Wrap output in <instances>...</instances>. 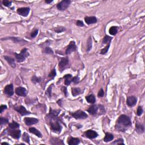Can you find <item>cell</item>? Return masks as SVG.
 Instances as JSON below:
<instances>
[{
  "label": "cell",
  "instance_id": "9c48e42d",
  "mask_svg": "<svg viewBox=\"0 0 145 145\" xmlns=\"http://www.w3.org/2000/svg\"><path fill=\"white\" fill-rule=\"evenodd\" d=\"M14 110H16V111L18 112L19 114H20L21 116H26V115H30L31 112H30L28 111V110H26V108L23 106L20 105L19 106V107H16L14 108Z\"/></svg>",
  "mask_w": 145,
  "mask_h": 145
},
{
  "label": "cell",
  "instance_id": "f6af8a7d",
  "mask_svg": "<svg viewBox=\"0 0 145 145\" xmlns=\"http://www.w3.org/2000/svg\"><path fill=\"white\" fill-rule=\"evenodd\" d=\"M80 82V78L78 77H74L72 78V82L75 84H77Z\"/></svg>",
  "mask_w": 145,
  "mask_h": 145
},
{
  "label": "cell",
  "instance_id": "bcb514c9",
  "mask_svg": "<svg viewBox=\"0 0 145 145\" xmlns=\"http://www.w3.org/2000/svg\"><path fill=\"white\" fill-rule=\"evenodd\" d=\"M7 109V106L6 105H2L0 107V113H2L4 110H6Z\"/></svg>",
  "mask_w": 145,
  "mask_h": 145
},
{
  "label": "cell",
  "instance_id": "6da1fadb",
  "mask_svg": "<svg viewBox=\"0 0 145 145\" xmlns=\"http://www.w3.org/2000/svg\"><path fill=\"white\" fill-rule=\"evenodd\" d=\"M131 120L129 116L125 115H122L118 118L115 128L117 130L124 132L128 128L131 126Z\"/></svg>",
  "mask_w": 145,
  "mask_h": 145
},
{
  "label": "cell",
  "instance_id": "f1b7e54d",
  "mask_svg": "<svg viewBox=\"0 0 145 145\" xmlns=\"http://www.w3.org/2000/svg\"><path fill=\"white\" fill-rule=\"evenodd\" d=\"M87 51L89 52L91 50V49L92 48V39L91 37L90 36L87 40Z\"/></svg>",
  "mask_w": 145,
  "mask_h": 145
},
{
  "label": "cell",
  "instance_id": "f907efd6",
  "mask_svg": "<svg viewBox=\"0 0 145 145\" xmlns=\"http://www.w3.org/2000/svg\"><path fill=\"white\" fill-rule=\"evenodd\" d=\"M61 100H59V101H57V103H58V104H59V105L60 106H61Z\"/></svg>",
  "mask_w": 145,
  "mask_h": 145
},
{
  "label": "cell",
  "instance_id": "484cf974",
  "mask_svg": "<svg viewBox=\"0 0 145 145\" xmlns=\"http://www.w3.org/2000/svg\"><path fill=\"white\" fill-rule=\"evenodd\" d=\"M50 142L52 145H64V143L62 140H60L59 139L56 138H52L50 140Z\"/></svg>",
  "mask_w": 145,
  "mask_h": 145
},
{
  "label": "cell",
  "instance_id": "7bdbcfd3",
  "mask_svg": "<svg viewBox=\"0 0 145 145\" xmlns=\"http://www.w3.org/2000/svg\"><path fill=\"white\" fill-rule=\"evenodd\" d=\"M38 31H39V30H38V29H37V30H35V31H33V32H32V33H31V38H35V37L37 35H38Z\"/></svg>",
  "mask_w": 145,
  "mask_h": 145
},
{
  "label": "cell",
  "instance_id": "d590c367",
  "mask_svg": "<svg viewBox=\"0 0 145 145\" xmlns=\"http://www.w3.org/2000/svg\"><path fill=\"white\" fill-rule=\"evenodd\" d=\"M54 30L55 31V32H56L57 33H60L62 32H64V31L66 30L65 28L64 27H57L54 29Z\"/></svg>",
  "mask_w": 145,
  "mask_h": 145
},
{
  "label": "cell",
  "instance_id": "681fc988",
  "mask_svg": "<svg viewBox=\"0 0 145 145\" xmlns=\"http://www.w3.org/2000/svg\"><path fill=\"white\" fill-rule=\"evenodd\" d=\"M45 3H47V4H50V3L53 2V0H51V1H50V0H46V1H45Z\"/></svg>",
  "mask_w": 145,
  "mask_h": 145
},
{
  "label": "cell",
  "instance_id": "8992f818",
  "mask_svg": "<svg viewBox=\"0 0 145 145\" xmlns=\"http://www.w3.org/2000/svg\"><path fill=\"white\" fill-rule=\"evenodd\" d=\"M71 115L75 119H85L88 117L87 113L80 110H78L75 112L71 113Z\"/></svg>",
  "mask_w": 145,
  "mask_h": 145
},
{
  "label": "cell",
  "instance_id": "d6a6232c",
  "mask_svg": "<svg viewBox=\"0 0 145 145\" xmlns=\"http://www.w3.org/2000/svg\"><path fill=\"white\" fill-rule=\"evenodd\" d=\"M22 140L28 143V144H30V137L27 133H24L23 134V137H22Z\"/></svg>",
  "mask_w": 145,
  "mask_h": 145
},
{
  "label": "cell",
  "instance_id": "ba28073f",
  "mask_svg": "<svg viewBox=\"0 0 145 145\" xmlns=\"http://www.w3.org/2000/svg\"><path fill=\"white\" fill-rule=\"evenodd\" d=\"M83 135L89 139H94L98 137V134L96 131L92 130H88L84 133Z\"/></svg>",
  "mask_w": 145,
  "mask_h": 145
},
{
  "label": "cell",
  "instance_id": "816d5d0a",
  "mask_svg": "<svg viewBox=\"0 0 145 145\" xmlns=\"http://www.w3.org/2000/svg\"><path fill=\"white\" fill-rule=\"evenodd\" d=\"M5 144H6V145H9V143H6V142H2V143H1V145H5Z\"/></svg>",
  "mask_w": 145,
  "mask_h": 145
},
{
  "label": "cell",
  "instance_id": "4fadbf2b",
  "mask_svg": "<svg viewBox=\"0 0 145 145\" xmlns=\"http://www.w3.org/2000/svg\"><path fill=\"white\" fill-rule=\"evenodd\" d=\"M4 93L8 96H11L14 95V87L12 84L8 85L4 89Z\"/></svg>",
  "mask_w": 145,
  "mask_h": 145
},
{
  "label": "cell",
  "instance_id": "f546056e",
  "mask_svg": "<svg viewBox=\"0 0 145 145\" xmlns=\"http://www.w3.org/2000/svg\"><path fill=\"white\" fill-rule=\"evenodd\" d=\"M19 126H20V125L15 121H13L12 123L9 124V127L11 129H15L16 128H18Z\"/></svg>",
  "mask_w": 145,
  "mask_h": 145
},
{
  "label": "cell",
  "instance_id": "7c38bea8",
  "mask_svg": "<svg viewBox=\"0 0 145 145\" xmlns=\"http://www.w3.org/2000/svg\"><path fill=\"white\" fill-rule=\"evenodd\" d=\"M15 93L19 96H26L27 95V91L25 88L18 87L15 89Z\"/></svg>",
  "mask_w": 145,
  "mask_h": 145
},
{
  "label": "cell",
  "instance_id": "74e56055",
  "mask_svg": "<svg viewBox=\"0 0 145 145\" xmlns=\"http://www.w3.org/2000/svg\"><path fill=\"white\" fill-rule=\"evenodd\" d=\"M2 4L5 6L6 7H10L12 4V1H8V0H4L2 1Z\"/></svg>",
  "mask_w": 145,
  "mask_h": 145
},
{
  "label": "cell",
  "instance_id": "e0dca14e",
  "mask_svg": "<svg viewBox=\"0 0 145 145\" xmlns=\"http://www.w3.org/2000/svg\"><path fill=\"white\" fill-rule=\"evenodd\" d=\"M99 110L98 106H97L95 104H93L91 106H90L89 108V109L87 110V112H89L90 114L92 115H96L97 112H98Z\"/></svg>",
  "mask_w": 145,
  "mask_h": 145
},
{
  "label": "cell",
  "instance_id": "30bf717a",
  "mask_svg": "<svg viewBox=\"0 0 145 145\" xmlns=\"http://www.w3.org/2000/svg\"><path fill=\"white\" fill-rule=\"evenodd\" d=\"M30 11V7H21L17 9V13L20 15L25 16H28L29 14Z\"/></svg>",
  "mask_w": 145,
  "mask_h": 145
},
{
  "label": "cell",
  "instance_id": "7402d4cb",
  "mask_svg": "<svg viewBox=\"0 0 145 145\" xmlns=\"http://www.w3.org/2000/svg\"><path fill=\"white\" fill-rule=\"evenodd\" d=\"M29 131L30 132L35 134V135H36L39 138H41L42 137V134L40 132V131L39 130L36 129L35 128H30L29 129Z\"/></svg>",
  "mask_w": 145,
  "mask_h": 145
},
{
  "label": "cell",
  "instance_id": "e575fe53",
  "mask_svg": "<svg viewBox=\"0 0 145 145\" xmlns=\"http://www.w3.org/2000/svg\"><path fill=\"white\" fill-rule=\"evenodd\" d=\"M110 43H109L108 44H107V45L104 48L101 49V52H100V53L101 54V55H104V54L107 53L108 51V50H109V48H110Z\"/></svg>",
  "mask_w": 145,
  "mask_h": 145
},
{
  "label": "cell",
  "instance_id": "3957f363",
  "mask_svg": "<svg viewBox=\"0 0 145 145\" xmlns=\"http://www.w3.org/2000/svg\"><path fill=\"white\" fill-rule=\"evenodd\" d=\"M15 56L16 59L18 62H23L25 61L26 58L29 56V53L27 51V49L26 48L22 49L20 53H15Z\"/></svg>",
  "mask_w": 145,
  "mask_h": 145
},
{
  "label": "cell",
  "instance_id": "d4e9b609",
  "mask_svg": "<svg viewBox=\"0 0 145 145\" xmlns=\"http://www.w3.org/2000/svg\"><path fill=\"white\" fill-rule=\"evenodd\" d=\"M114 138V136L113 134L111 133H106L105 136L104 138V141L105 142H108L111 141Z\"/></svg>",
  "mask_w": 145,
  "mask_h": 145
},
{
  "label": "cell",
  "instance_id": "4316f807",
  "mask_svg": "<svg viewBox=\"0 0 145 145\" xmlns=\"http://www.w3.org/2000/svg\"><path fill=\"white\" fill-rule=\"evenodd\" d=\"M118 32V27L116 26H112L111 27L109 30V32L111 35L115 36L117 34Z\"/></svg>",
  "mask_w": 145,
  "mask_h": 145
},
{
  "label": "cell",
  "instance_id": "ffe728a7",
  "mask_svg": "<svg viewBox=\"0 0 145 145\" xmlns=\"http://www.w3.org/2000/svg\"><path fill=\"white\" fill-rule=\"evenodd\" d=\"M11 40L13 42L16 43L26 42V41H25V40L21 39H20V38H15V37H8V38L1 39V40Z\"/></svg>",
  "mask_w": 145,
  "mask_h": 145
},
{
  "label": "cell",
  "instance_id": "ee69618b",
  "mask_svg": "<svg viewBox=\"0 0 145 145\" xmlns=\"http://www.w3.org/2000/svg\"><path fill=\"white\" fill-rule=\"evenodd\" d=\"M104 90H103V89H101L99 91L98 96V97H99V98H101V97L104 96Z\"/></svg>",
  "mask_w": 145,
  "mask_h": 145
},
{
  "label": "cell",
  "instance_id": "277c9868",
  "mask_svg": "<svg viewBox=\"0 0 145 145\" xmlns=\"http://www.w3.org/2000/svg\"><path fill=\"white\" fill-rule=\"evenodd\" d=\"M69 61L68 57H64L61 59L59 64V69L60 72H62L64 70L68 68Z\"/></svg>",
  "mask_w": 145,
  "mask_h": 145
},
{
  "label": "cell",
  "instance_id": "7a4b0ae2",
  "mask_svg": "<svg viewBox=\"0 0 145 145\" xmlns=\"http://www.w3.org/2000/svg\"><path fill=\"white\" fill-rule=\"evenodd\" d=\"M57 116H56V117H49V119L50 120L49 124H50V128H51L52 130L60 133L62 130V126H61L59 121L57 120Z\"/></svg>",
  "mask_w": 145,
  "mask_h": 145
},
{
  "label": "cell",
  "instance_id": "2e32d148",
  "mask_svg": "<svg viewBox=\"0 0 145 145\" xmlns=\"http://www.w3.org/2000/svg\"><path fill=\"white\" fill-rule=\"evenodd\" d=\"M85 20L89 25L96 23L97 22V19L95 16H86L85 18Z\"/></svg>",
  "mask_w": 145,
  "mask_h": 145
},
{
  "label": "cell",
  "instance_id": "83f0119b",
  "mask_svg": "<svg viewBox=\"0 0 145 145\" xmlns=\"http://www.w3.org/2000/svg\"><path fill=\"white\" fill-rule=\"evenodd\" d=\"M81 92V90L80 88H72L71 89V93L73 96H76L80 95Z\"/></svg>",
  "mask_w": 145,
  "mask_h": 145
},
{
  "label": "cell",
  "instance_id": "5bb4252c",
  "mask_svg": "<svg viewBox=\"0 0 145 145\" xmlns=\"http://www.w3.org/2000/svg\"><path fill=\"white\" fill-rule=\"evenodd\" d=\"M137 102V99L135 96H130L127 98L126 99V103L130 107H133L135 105L136 103Z\"/></svg>",
  "mask_w": 145,
  "mask_h": 145
},
{
  "label": "cell",
  "instance_id": "836d02e7",
  "mask_svg": "<svg viewBox=\"0 0 145 145\" xmlns=\"http://www.w3.org/2000/svg\"><path fill=\"white\" fill-rule=\"evenodd\" d=\"M56 75V71L55 69H53V70L50 71V73L49 74L48 77L50 78V80H53L55 78V77Z\"/></svg>",
  "mask_w": 145,
  "mask_h": 145
},
{
  "label": "cell",
  "instance_id": "7dc6e473",
  "mask_svg": "<svg viewBox=\"0 0 145 145\" xmlns=\"http://www.w3.org/2000/svg\"><path fill=\"white\" fill-rule=\"evenodd\" d=\"M62 92H63L64 94H65V96L66 97L68 96V91H67V88L66 87H62Z\"/></svg>",
  "mask_w": 145,
  "mask_h": 145
},
{
  "label": "cell",
  "instance_id": "60d3db41",
  "mask_svg": "<svg viewBox=\"0 0 145 145\" xmlns=\"http://www.w3.org/2000/svg\"><path fill=\"white\" fill-rule=\"evenodd\" d=\"M44 52L45 53L48 54V55H52V54H53V50H52L50 47H46L45 49Z\"/></svg>",
  "mask_w": 145,
  "mask_h": 145
},
{
  "label": "cell",
  "instance_id": "52a82bcc",
  "mask_svg": "<svg viewBox=\"0 0 145 145\" xmlns=\"http://www.w3.org/2000/svg\"><path fill=\"white\" fill-rule=\"evenodd\" d=\"M76 50H77V46H76L75 41H70L69 44L68 45L66 50V55H69L72 52H75Z\"/></svg>",
  "mask_w": 145,
  "mask_h": 145
},
{
  "label": "cell",
  "instance_id": "c3c4849f",
  "mask_svg": "<svg viewBox=\"0 0 145 145\" xmlns=\"http://www.w3.org/2000/svg\"><path fill=\"white\" fill-rule=\"evenodd\" d=\"M77 25L79 27H83L84 26V23L81 20H77Z\"/></svg>",
  "mask_w": 145,
  "mask_h": 145
},
{
  "label": "cell",
  "instance_id": "5b68a950",
  "mask_svg": "<svg viewBox=\"0 0 145 145\" xmlns=\"http://www.w3.org/2000/svg\"><path fill=\"white\" fill-rule=\"evenodd\" d=\"M70 4H71V1L70 0H63L58 4V5H57V8L60 11H64L69 6Z\"/></svg>",
  "mask_w": 145,
  "mask_h": 145
},
{
  "label": "cell",
  "instance_id": "44dd1931",
  "mask_svg": "<svg viewBox=\"0 0 145 145\" xmlns=\"http://www.w3.org/2000/svg\"><path fill=\"white\" fill-rule=\"evenodd\" d=\"M65 79V85L66 86H69L72 82V75L71 74H66L64 77Z\"/></svg>",
  "mask_w": 145,
  "mask_h": 145
},
{
  "label": "cell",
  "instance_id": "f35d334b",
  "mask_svg": "<svg viewBox=\"0 0 145 145\" xmlns=\"http://www.w3.org/2000/svg\"><path fill=\"white\" fill-rule=\"evenodd\" d=\"M112 144L114 145H124V140L121 138L118 139V140H116L114 142H113Z\"/></svg>",
  "mask_w": 145,
  "mask_h": 145
},
{
  "label": "cell",
  "instance_id": "ac0fdd59",
  "mask_svg": "<svg viewBox=\"0 0 145 145\" xmlns=\"http://www.w3.org/2000/svg\"><path fill=\"white\" fill-rule=\"evenodd\" d=\"M4 59H5V60L8 62V64L11 66L13 68H15L16 67L15 63V60L13 58L11 57L10 56H4Z\"/></svg>",
  "mask_w": 145,
  "mask_h": 145
},
{
  "label": "cell",
  "instance_id": "4dcf8cb0",
  "mask_svg": "<svg viewBox=\"0 0 145 145\" xmlns=\"http://www.w3.org/2000/svg\"><path fill=\"white\" fill-rule=\"evenodd\" d=\"M31 81H32L33 83L36 84V83H40L41 81V78L40 77H38L34 75L32 77V78H31Z\"/></svg>",
  "mask_w": 145,
  "mask_h": 145
},
{
  "label": "cell",
  "instance_id": "8d00e7d4",
  "mask_svg": "<svg viewBox=\"0 0 145 145\" xmlns=\"http://www.w3.org/2000/svg\"><path fill=\"white\" fill-rule=\"evenodd\" d=\"M8 122H9L8 120H7L6 118H4V117L0 118V124H1V125H5V124L8 123Z\"/></svg>",
  "mask_w": 145,
  "mask_h": 145
},
{
  "label": "cell",
  "instance_id": "9a60e30c",
  "mask_svg": "<svg viewBox=\"0 0 145 145\" xmlns=\"http://www.w3.org/2000/svg\"><path fill=\"white\" fill-rule=\"evenodd\" d=\"M8 134L10 136H11L13 138L15 139H19L21 135V131L19 130H9Z\"/></svg>",
  "mask_w": 145,
  "mask_h": 145
},
{
  "label": "cell",
  "instance_id": "cb8c5ba5",
  "mask_svg": "<svg viewBox=\"0 0 145 145\" xmlns=\"http://www.w3.org/2000/svg\"><path fill=\"white\" fill-rule=\"evenodd\" d=\"M69 145H77L80 143V139L78 138H71L68 142Z\"/></svg>",
  "mask_w": 145,
  "mask_h": 145
},
{
  "label": "cell",
  "instance_id": "603a6c76",
  "mask_svg": "<svg viewBox=\"0 0 145 145\" xmlns=\"http://www.w3.org/2000/svg\"><path fill=\"white\" fill-rule=\"evenodd\" d=\"M86 99L88 103H91V104H94L96 102V98L93 94H91V95L86 96Z\"/></svg>",
  "mask_w": 145,
  "mask_h": 145
},
{
  "label": "cell",
  "instance_id": "b9f144b4",
  "mask_svg": "<svg viewBox=\"0 0 145 145\" xmlns=\"http://www.w3.org/2000/svg\"><path fill=\"white\" fill-rule=\"evenodd\" d=\"M52 86H50V87H49L48 88V89L46 91V94H47V95L48 96L49 98L51 97V93H52Z\"/></svg>",
  "mask_w": 145,
  "mask_h": 145
},
{
  "label": "cell",
  "instance_id": "d6986e66",
  "mask_svg": "<svg viewBox=\"0 0 145 145\" xmlns=\"http://www.w3.org/2000/svg\"><path fill=\"white\" fill-rule=\"evenodd\" d=\"M135 130L139 134H142L144 133L145 128L142 124L139 123V122H137L135 124Z\"/></svg>",
  "mask_w": 145,
  "mask_h": 145
},
{
  "label": "cell",
  "instance_id": "1f68e13d",
  "mask_svg": "<svg viewBox=\"0 0 145 145\" xmlns=\"http://www.w3.org/2000/svg\"><path fill=\"white\" fill-rule=\"evenodd\" d=\"M112 39V37L109 36L108 35H105L103 40V44H107V43H110V41H111Z\"/></svg>",
  "mask_w": 145,
  "mask_h": 145
},
{
  "label": "cell",
  "instance_id": "8fae6325",
  "mask_svg": "<svg viewBox=\"0 0 145 145\" xmlns=\"http://www.w3.org/2000/svg\"><path fill=\"white\" fill-rule=\"evenodd\" d=\"M24 122L27 126H31L38 123L39 120L34 117H26L24 119Z\"/></svg>",
  "mask_w": 145,
  "mask_h": 145
},
{
  "label": "cell",
  "instance_id": "ab89813d",
  "mask_svg": "<svg viewBox=\"0 0 145 145\" xmlns=\"http://www.w3.org/2000/svg\"><path fill=\"white\" fill-rule=\"evenodd\" d=\"M143 108L142 107H141V106H139L138 107V108H137V116H140V115H142V114L143 113Z\"/></svg>",
  "mask_w": 145,
  "mask_h": 145
}]
</instances>
